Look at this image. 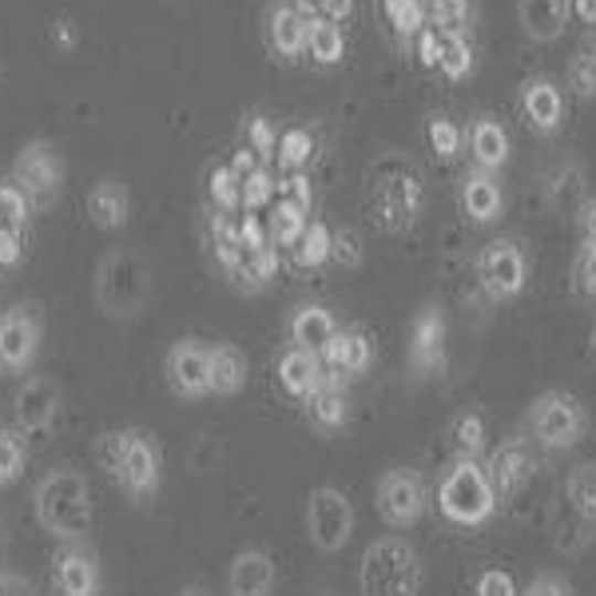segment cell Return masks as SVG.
<instances>
[{"label":"cell","instance_id":"cell-11","mask_svg":"<svg viewBox=\"0 0 596 596\" xmlns=\"http://www.w3.org/2000/svg\"><path fill=\"white\" fill-rule=\"evenodd\" d=\"M159 466H163V461H159V446L143 429H136L128 454H124V461H119L116 469V481L128 489L131 497H151L159 489Z\"/></svg>","mask_w":596,"mask_h":596},{"label":"cell","instance_id":"cell-46","mask_svg":"<svg viewBox=\"0 0 596 596\" xmlns=\"http://www.w3.org/2000/svg\"><path fill=\"white\" fill-rule=\"evenodd\" d=\"M278 199H287V203H295V207L310 211V179L295 171L287 183H278Z\"/></svg>","mask_w":596,"mask_h":596},{"label":"cell","instance_id":"cell-55","mask_svg":"<svg viewBox=\"0 0 596 596\" xmlns=\"http://www.w3.org/2000/svg\"><path fill=\"white\" fill-rule=\"evenodd\" d=\"M0 596H32V588L12 573H0Z\"/></svg>","mask_w":596,"mask_h":596},{"label":"cell","instance_id":"cell-6","mask_svg":"<svg viewBox=\"0 0 596 596\" xmlns=\"http://www.w3.org/2000/svg\"><path fill=\"white\" fill-rule=\"evenodd\" d=\"M163 374H168V386L179 397H203L211 394V347H203L199 338H183L168 350V362H163Z\"/></svg>","mask_w":596,"mask_h":596},{"label":"cell","instance_id":"cell-18","mask_svg":"<svg viewBox=\"0 0 596 596\" xmlns=\"http://www.w3.org/2000/svg\"><path fill=\"white\" fill-rule=\"evenodd\" d=\"M568 12H573V0H521V4H517L521 29H525V36H533V40L561 36Z\"/></svg>","mask_w":596,"mask_h":596},{"label":"cell","instance_id":"cell-54","mask_svg":"<svg viewBox=\"0 0 596 596\" xmlns=\"http://www.w3.org/2000/svg\"><path fill=\"white\" fill-rule=\"evenodd\" d=\"M525 596H568V588L556 585L553 576H541V581H533V585H529Z\"/></svg>","mask_w":596,"mask_h":596},{"label":"cell","instance_id":"cell-44","mask_svg":"<svg viewBox=\"0 0 596 596\" xmlns=\"http://www.w3.org/2000/svg\"><path fill=\"white\" fill-rule=\"evenodd\" d=\"M568 76H573L576 92L593 96V92H596V52H581V56H573V68H568Z\"/></svg>","mask_w":596,"mask_h":596},{"label":"cell","instance_id":"cell-52","mask_svg":"<svg viewBox=\"0 0 596 596\" xmlns=\"http://www.w3.org/2000/svg\"><path fill=\"white\" fill-rule=\"evenodd\" d=\"M477 596H513V585H509L505 573H486L477 585Z\"/></svg>","mask_w":596,"mask_h":596},{"label":"cell","instance_id":"cell-1","mask_svg":"<svg viewBox=\"0 0 596 596\" xmlns=\"http://www.w3.org/2000/svg\"><path fill=\"white\" fill-rule=\"evenodd\" d=\"M36 517L60 541H79L92 529V489L76 469H52L36 486Z\"/></svg>","mask_w":596,"mask_h":596},{"label":"cell","instance_id":"cell-34","mask_svg":"<svg viewBox=\"0 0 596 596\" xmlns=\"http://www.w3.org/2000/svg\"><path fill=\"white\" fill-rule=\"evenodd\" d=\"M330 247H334V235H330L322 223H307V231H302V238H298V263L302 267H318L322 258H330Z\"/></svg>","mask_w":596,"mask_h":596},{"label":"cell","instance_id":"cell-3","mask_svg":"<svg viewBox=\"0 0 596 596\" xmlns=\"http://www.w3.org/2000/svg\"><path fill=\"white\" fill-rule=\"evenodd\" d=\"M96 295H99V307L108 310V315H136L143 307V295H148V270L139 263L136 255H108L99 263L96 270Z\"/></svg>","mask_w":596,"mask_h":596},{"label":"cell","instance_id":"cell-9","mask_svg":"<svg viewBox=\"0 0 596 596\" xmlns=\"http://www.w3.org/2000/svg\"><path fill=\"white\" fill-rule=\"evenodd\" d=\"M12 171H17V188L24 191L36 207L52 203V195H56L60 188V159L49 143H29V148L17 156Z\"/></svg>","mask_w":596,"mask_h":596},{"label":"cell","instance_id":"cell-13","mask_svg":"<svg viewBox=\"0 0 596 596\" xmlns=\"http://www.w3.org/2000/svg\"><path fill=\"white\" fill-rule=\"evenodd\" d=\"M377 505H382L386 521L409 525V521L422 513V505H426V489H422V481H417L414 473L397 469V473L382 477V486H377Z\"/></svg>","mask_w":596,"mask_h":596},{"label":"cell","instance_id":"cell-5","mask_svg":"<svg viewBox=\"0 0 596 596\" xmlns=\"http://www.w3.org/2000/svg\"><path fill=\"white\" fill-rule=\"evenodd\" d=\"M370 207H374L377 227H386V231L409 227L417 219V211H422V183H417L414 175H406V171L377 179Z\"/></svg>","mask_w":596,"mask_h":596},{"label":"cell","instance_id":"cell-41","mask_svg":"<svg viewBox=\"0 0 596 596\" xmlns=\"http://www.w3.org/2000/svg\"><path fill=\"white\" fill-rule=\"evenodd\" d=\"M426 17L437 24V32H457L466 20V0H426Z\"/></svg>","mask_w":596,"mask_h":596},{"label":"cell","instance_id":"cell-25","mask_svg":"<svg viewBox=\"0 0 596 596\" xmlns=\"http://www.w3.org/2000/svg\"><path fill=\"white\" fill-rule=\"evenodd\" d=\"M88 215L99 227H124L128 223V191H124V183H111V179L96 183L88 195Z\"/></svg>","mask_w":596,"mask_h":596},{"label":"cell","instance_id":"cell-22","mask_svg":"<svg viewBox=\"0 0 596 596\" xmlns=\"http://www.w3.org/2000/svg\"><path fill=\"white\" fill-rule=\"evenodd\" d=\"M322 362H327L334 374H358V370H366L370 362L366 338L354 334V330H342V334H334L327 347H322Z\"/></svg>","mask_w":596,"mask_h":596},{"label":"cell","instance_id":"cell-40","mask_svg":"<svg viewBox=\"0 0 596 596\" xmlns=\"http://www.w3.org/2000/svg\"><path fill=\"white\" fill-rule=\"evenodd\" d=\"M310 151H315V139H310V131H302V128H290L287 136L278 139V159H283L287 168H302L310 159Z\"/></svg>","mask_w":596,"mask_h":596},{"label":"cell","instance_id":"cell-30","mask_svg":"<svg viewBox=\"0 0 596 596\" xmlns=\"http://www.w3.org/2000/svg\"><path fill=\"white\" fill-rule=\"evenodd\" d=\"M307 409H310V422H315L318 429H338L347 422V397L338 394L334 386H327V382L307 397Z\"/></svg>","mask_w":596,"mask_h":596},{"label":"cell","instance_id":"cell-23","mask_svg":"<svg viewBox=\"0 0 596 596\" xmlns=\"http://www.w3.org/2000/svg\"><path fill=\"white\" fill-rule=\"evenodd\" d=\"M247 382V358L238 347H211V394H238Z\"/></svg>","mask_w":596,"mask_h":596},{"label":"cell","instance_id":"cell-24","mask_svg":"<svg viewBox=\"0 0 596 596\" xmlns=\"http://www.w3.org/2000/svg\"><path fill=\"white\" fill-rule=\"evenodd\" d=\"M469 148H473L477 168L493 171L509 159V136L501 124H493V119H477L473 131H469Z\"/></svg>","mask_w":596,"mask_h":596},{"label":"cell","instance_id":"cell-31","mask_svg":"<svg viewBox=\"0 0 596 596\" xmlns=\"http://www.w3.org/2000/svg\"><path fill=\"white\" fill-rule=\"evenodd\" d=\"M414 362L422 370L437 366L441 362V318L437 315H422L417 318V327H414Z\"/></svg>","mask_w":596,"mask_h":596},{"label":"cell","instance_id":"cell-36","mask_svg":"<svg viewBox=\"0 0 596 596\" xmlns=\"http://www.w3.org/2000/svg\"><path fill=\"white\" fill-rule=\"evenodd\" d=\"M131 434H136V429H108V434H99V441H96V461H99L104 469H108L111 477H116L119 461H124V454H128Z\"/></svg>","mask_w":596,"mask_h":596},{"label":"cell","instance_id":"cell-37","mask_svg":"<svg viewBox=\"0 0 596 596\" xmlns=\"http://www.w3.org/2000/svg\"><path fill=\"white\" fill-rule=\"evenodd\" d=\"M568 501L585 517H596V466H581L568 477Z\"/></svg>","mask_w":596,"mask_h":596},{"label":"cell","instance_id":"cell-10","mask_svg":"<svg viewBox=\"0 0 596 596\" xmlns=\"http://www.w3.org/2000/svg\"><path fill=\"white\" fill-rule=\"evenodd\" d=\"M477 275L493 298H509L525 287V258L513 243H489L477 258Z\"/></svg>","mask_w":596,"mask_h":596},{"label":"cell","instance_id":"cell-56","mask_svg":"<svg viewBox=\"0 0 596 596\" xmlns=\"http://www.w3.org/2000/svg\"><path fill=\"white\" fill-rule=\"evenodd\" d=\"M581 231H585V247H596V203H588L581 215Z\"/></svg>","mask_w":596,"mask_h":596},{"label":"cell","instance_id":"cell-8","mask_svg":"<svg viewBox=\"0 0 596 596\" xmlns=\"http://www.w3.org/2000/svg\"><path fill=\"white\" fill-rule=\"evenodd\" d=\"M40 347V315L36 307H9L0 315V366L20 374L29 370Z\"/></svg>","mask_w":596,"mask_h":596},{"label":"cell","instance_id":"cell-47","mask_svg":"<svg viewBox=\"0 0 596 596\" xmlns=\"http://www.w3.org/2000/svg\"><path fill=\"white\" fill-rule=\"evenodd\" d=\"M24 255V238L17 227H0V267H17Z\"/></svg>","mask_w":596,"mask_h":596},{"label":"cell","instance_id":"cell-4","mask_svg":"<svg viewBox=\"0 0 596 596\" xmlns=\"http://www.w3.org/2000/svg\"><path fill=\"white\" fill-rule=\"evenodd\" d=\"M441 509H446L454 521L461 525H473L493 509V486H489V473H481L477 466L461 461L446 473L441 481Z\"/></svg>","mask_w":596,"mask_h":596},{"label":"cell","instance_id":"cell-16","mask_svg":"<svg viewBox=\"0 0 596 596\" xmlns=\"http://www.w3.org/2000/svg\"><path fill=\"white\" fill-rule=\"evenodd\" d=\"M521 111H525V119L536 131H553L556 124H561V116H565L561 88L545 76L525 79V88H521Z\"/></svg>","mask_w":596,"mask_h":596},{"label":"cell","instance_id":"cell-38","mask_svg":"<svg viewBox=\"0 0 596 596\" xmlns=\"http://www.w3.org/2000/svg\"><path fill=\"white\" fill-rule=\"evenodd\" d=\"M24 219H29V195L17 183H0V227L24 231Z\"/></svg>","mask_w":596,"mask_h":596},{"label":"cell","instance_id":"cell-35","mask_svg":"<svg viewBox=\"0 0 596 596\" xmlns=\"http://www.w3.org/2000/svg\"><path fill=\"white\" fill-rule=\"evenodd\" d=\"M29 461V449H24V437L12 434V429H0V486L17 481L20 469Z\"/></svg>","mask_w":596,"mask_h":596},{"label":"cell","instance_id":"cell-26","mask_svg":"<svg viewBox=\"0 0 596 596\" xmlns=\"http://www.w3.org/2000/svg\"><path fill=\"white\" fill-rule=\"evenodd\" d=\"M307 32H310V17H302L298 9H275L270 12V44H275L283 56H298L307 49Z\"/></svg>","mask_w":596,"mask_h":596},{"label":"cell","instance_id":"cell-14","mask_svg":"<svg viewBox=\"0 0 596 596\" xmlns=\"http://www.w3.org/2000/svg\"><path fill=\"white\" fill-rule=\"evenodd\" d=\"M60 409V390L52 386L49 377H29L17 394V426L24 434H44V429L56 422Z\"/></svg>","mask_w":596,"mask_h":596},{"label":"cell","instance_id":"cell-2","mask_svg":"<svg viewBox=\"0 0 596 596\" xmlns=\"http://www.w3.org/2000/svg\"><path fill=\"white\" fill-rule=\"evenodd\" d=\"M422 565L402 541H377L362 556V593L366 596H417Z\"/></svg>","mask_w":596,"mask_h":596},{"label":"cell","instance_id":"cell-42","mask_svg":"<svg viewBox=\"0 0 596 596\" xmlns=\"http://www.w3.org/2000/svg\"><path fill=\"white\" fill-rule=\"evenodd\" d=\"M270 199H275V183H270V175L263 168L251 171L247 179H243V207H267Z\"/></svg>","mask_w":596,"mask_h":596},{"label":"cell","instance_id":"cell-19","mask_svg":"<svg viewBox=\"0 0 596 596\" xmlns=\"http://www.w3.org/2000/svg\"><path fill=\"white\" fill-rule=\"evenodd\" d=\"M227 581L235 596H267L275 585V565L267 553H238Z\"/></svg>","mask_w":596,"mask_h":596},{"label":"cell","instance_id":"cell-43","mask_svg":"<svg viewBox=\"0 0 596 596\" xmlns=\"http://www.w3.org/2000/svg\"><path fill=\"white\" fill-rule=\"evenodd\" d=\"M481 437H486V426H481L477 414H466L454 422V446L461 449V454H477V449H481Z\"/></svg>","mask_w":596,"mask_h":596},{"label":"cell","instance_id":"cell-21","mask_svg":"<svg viewBox=\"0 0 596 596\" xmlns=\"http://www.w3.org/2000/svg\"><path fill=\"white\" fill-rule=\"evenodd\" d=\"M334 318L322 307H302L295 318H290V338H295L298 350H310V354H322L330 338H334Z\"/></svg>","mask_w":596,"mask_h":596},{"label":"cell","instance_id":"cell-51","mask_svg":"<svg viewBox=\"0 0 596 596\" xmlns=\"http://www.w3.org/2000/svg\"><path fill=\"white\" fill-rule=\"evenodd\" d=\"M330 255L342 258V263H350V267H354L358 258H362V247H358V235H354V231H342V235H334V247H330Z\"/></svg>","mask_w":596,"mask_h":596},{"label":"cell","instance_id":"cell-28","mask_svg":"<svg viewBox=\"0 0 596 596\" xmlns=\"http://www.w3.org/2000/svg\"><path fill=\"white\" fill-rule=\"evenodd\" d=\"M307 231V211L287 203V199H278L275 207L267 215V238L270 247H298V238Z\"/></svg>","mask_w":596,"mask_h":596},{"label":"cell","instance_id":"cell-29","mask_svg":"<svg viewBox=\"0 0 596 596\" xmlns=\"http://www.w3.org/2000/svg\"><path fill=\"white\" fill-rule=\"evenodd\" d=\"M307 49L318 64H338L342 52H347V40H342V29H338L334 20L315 17L310 20V32H307Z\"/></svg>","mask_w":596,"mask_h":596},{"label":"cell","instance_id":"cell-27","mask_svg":"<svg viewBox=\"0 0 596 596\" xmlns=\"http://www.w3.org/2000/svg\"><path fill=\"white\" fill-rule=\"evenodd\" d=\"M461 203H466V211L477 219V223H489V219L501 211V188L493 183V175H489V171H477V175H466Z\"/></svg>","mask_w":596,"mask_h":596},{"label":"cell","instance_id":"cell-45","mask_svg":"<svg viewBox=\"0 0 596 596\" xmlns=\"http://www.w3.org/2000/svg\"><path fill=\"white\" fill-rule=\"evenodd\" d=\"M429 143H434L437 156H454L457 143H461V131H457L449 119H434V124H429Z\"/></svg>","mask_w":596,"mask_h":596},{"label":"cell","instance_id":"cell-50","mask_svg":"<svg viewBox=\"0 0 596 596\" xmlns=\"http://www.w3.org/2000/svg\"><path fill=\"white\" fill-rule=\"evenodd\" d=\"M251 151L255 156H270L275 151V131L267 119H251Z\"/></svg>","mask_w":596,"mask_h":596},{"label":"cell","instance_id":"cell-32","mask_svg":"<svg viewBox=\"0 0 596 596\" xmlns=\"http://www.w3.org/2000/svg\"><path fill=\"white\" fill-rule=\"evenodd\" d=\"M382 9H386V20L402 40L426 29V0H382Z\"/></svg>","mask_w":596,"mask_h":596},{"label":"cell","instance_id":"cell-57","mask_svg":"<svg viewBox=\"0 0 596 596\" xmlns=\"http://www.w3.org/2000/svg\"><path fill=\"white\" fill-rule=\"evenodd\" d=\"M295 9L302 12V17L315 20V17H318V0H295Z\"/></svg>","mask_w":596,"mask_h":596},{"label":"cell","instance_id":"cell-20","mask_svg":"<svg viewBox=\"0 0 596 596\" xmlns=\"http://www.w3.org/2000/svg\"><path fill=\"white\" fill-rule=\"evenodd\" d=\"M278 377H283V386L295 397H310L322 386V362H318V354H310V350L295 347L278 358Z\"/></svg>","mask_w":596,"mask_h":596},{"label":"cell","instance_id":"cell-49","mask_svg":"<svg viewBox=\"0 0 596 596\" xmlns=\"http://www.w3.org/2000/svg\"><path fill=\"white\" fill-rule=\"evenodd\" d=\"M576 287L596 290V247H585L576 255Z\"/></svg>","mask_w":596,"mask_h":596},{"label":"cell","instance_id":"cell-48","mask_svg":"<svg viewBox=\"0 0 596 596\" xmlns=\"http://www.w3.org/2000/svg\"><path fill=\"white\" fill-rule=\"evenodd\" d=\"M417 56L426 68H437V60H441V32L437 29H422L417 32Z\"/></svg>","mask_w":596,"mask_h":596},{"label":"cell","instance_id":"cell-15","mask_svg":"<svg viewBox=\"0 0 596 596\" xmlns=\"http://www.w3.org/2000/svg\"><path fill=\"white\" fill-rule=\"evenodd\" d=\"M529 477H533V457L521 441H509L493 454L489 461V486L497 489L501 497H513L529 486Z\"/></svg>","mask_w":596,"mask_h":596},{"label":"cell","instance_id":"cell-17","mask_svg":"<svg viewBox=\"0 0 596 596\" xmlns=\"http://www.w3.org/2000/svg\"><path fill=\"white\" fill-rule=\"evenodd\" d=\"M56 588L60 596H96L99 588L96 556L84 553V549H64L56 556Z\"/></svg>","mask_w":596,"mask_h":596},{"label":"cell","instance_id":"cell-39","mask_svg":"<svg viewBox=\"0 0 596 596\" xmlns=\"http://www.w3.org/2000/svg\"><path fill=\"white\" fill-rule=\"evenodd\" d=\"M211 195H215V203L223 211L243 207V179H238L231 168H219L215 175H211Z\"/></svg>","mask_w":596,"mask_h":596},{"label":"cell","instance_id":"cell-33","mask_svg":"<svg viewBox=\"0 0 596 596\" xmlns=\"http://www.w3.org/2000/svg\"><path fill=\"white\" fill-rule=\"evenodd\" d=\"M437 68L446 72L449 79L469 76V68H473V49H469V40L461 36V32H441V60H437Z\"/></svg>","mask_w":596,"mask_h":596},{"label":"cell","instance_id":"cell-53","mask_svg":"<svg viewBox=\"0 0 596 596\" xmlns=\"http://www.w3.org/2000/svg\"><path fill=\"white\" fill-rule=\"evenodd\" d=\"M350 12H354V0H318V17H327V20H347Z\"/></svg>","mask_w":596,"mask_h":596},{"label":"cell","instance_id":"cell-7","mask_svg":"<svg viewBox=\"0 0 596 596\" xmlns=\"http://www.w3.org/2000/svg\"><path fill=\"white\" fill-rule=\"evenodd\" d=\"M307 525H310V536H315V545L334 553V549L347 545L350 525H354L350 501L338 493V489H315L307 501Z\"/></svg>","mask_w":596,"mask_h":596},{"label":"cell","instance_id":"cell-12","mask_svg":"<svg viewBox=\"0 0 596 596\" xmlns=\"http://www.w3.org/2000/svg\"><path fill=\"white\" fill-rule=\"evenodd\" d=\"M533 434L545 446H573L581 434V406L568 394H545L533 406Z\"/></svg>","mask_w":596,"mask_h":596}]
</instances>
